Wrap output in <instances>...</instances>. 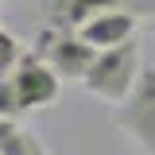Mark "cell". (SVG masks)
I'll return each mask as SVG.
<instances>
[{"instance_id": "obj_4", "label": "cell", "mask_w": 155, "mask_h": 155, "mask_svg": "<svg viewBox=\"0 0 155 155\" xmlns=\"http://www.w3.org/2000/svg\"><path fill=\"white\" fill-rule=\"evenodd\" d=\"M39 47H43V58L54 66L58 74H62V78H74V81H85L89 66L97 62V47H89L78 31L47 27L43 39H39Z\"/></svg>"}, {"instance_id": "obj_9", "label": "cell", "mask_w": 155, "mask_h": 155, "mask_svg": "<svg viewBox=\"0 0 155 155\" xmlns=\"http://www.w3.org/2000/svg\"><path fill=\"white\" fill-rule=\"evenodd\" d=\"M35 155H51V151H47V147H43V143H35Z\"/></svg>"}, {"instance_id": "obj_3", "label": "cell", "mask_w": 155, "mask_h": 155, "mask_svg": "<svg viewBox=\"0 0 155 155\" xmlns=\"http://www.w3.org/2000/svg\"><path fill=\"white\" fill-rule=\"evenodd\" d=\"M113 120H116V128H124L147 155H155V62H143L136 89L128 93L124 105H116Z\"/></svg>"}, {"instance_id": "obj_6", "label": "cell", "mask_w": 155, "mask_h": 155, "mask_svg": "<svg viewBox=\"0 0 155 155\" xmlns=\"http://www.w3.org/2000/svg\"><path fill=\"white\" fill-rule=\"evenodd\" d=\"M132 4L136 0H47V27L78 31L85 19L101 12H116V8H132Z\"/></svg>"}, {"instance_id": "obj_2", "label": "cell", "mask_w": 155, "mask_h": 155, "mask_svg": "<svg viewBox=\"0 0 155 155\" xmlns=\"http://www.w3.org/2000/svg\"><path fill=\"white\" fill-rule=\"evenodd\" d=\"M140 70H143V58H140V43L128 39L120 47H109V51H97V62L85 74V93L105 101V105H124L128 93L140 81Z\"/></svg>"}, {"instance_id": "obj_5", "label": "cell", "mask_w": 155, "mask_h": 155, "mask_svg": "<svg viewBox=\"0 0 155 155\" xmlns=\"http://www.w3.org/2000/svg\"><path fill=\"white\" fill-rule=\"evenodd\" d=\"M136 23H140V16L132 8H116V12H101V16L85 19L78 27V35L97 51H109V47H120V43H128L136 35Z\"/></svg>"}, {"instance_id": "obj_8", "label": "cell", "mask_w": 155, "mask_h": 155, "mask_svg": "<svg viewBox=\"0 0 155 155\" xmlns=\"http://www.w3.org/2000/svg\"><path fill=\"white\" fill-rule=\"evenodd\" d=\"M23 58H27L23 54V43H19L12 31H0V78H8Z\"/></svg>"}, {"instance_id": "obj_7", "label": "cell", "mask_w": 155, "mask_h": 155, "mask_svg": "<svg viewBox=\"0 0 155 155\" xmlns=\"http://www.w3.org/2000/svg\"><path fill=\"white\" fill-rule=\"evenodd\" d=\"M39 136L19 128L16 116H0V155H35Z\"/></svg>"}, {"instance_id": "obj_1", "label": "cell", "mask_w": 155, "mask_h": 155, "mask_svg": "<svg viewBox=\"0 0 155 155\" xmlns=\"http://www.w3.org/2000/svg\"><path fill=\"white\" fill-rule=\"evenodd\" d=\"M58 89H62V74L43 54H27L8 78H0V116L47 109L58 101Z\"/></svg>"}]
</instances>
